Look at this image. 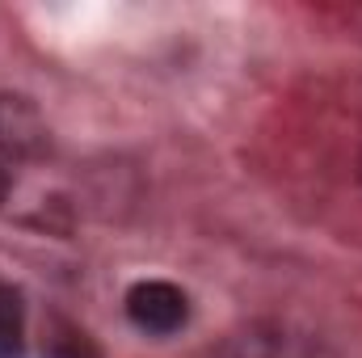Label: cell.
Segmentation results:
<instances>
[{
  "instance_id": "1",
  "label": "cell",
  "mask_w": 362,
  "mask_h": 358,
  "mask_svg": "<svg viewBox=\"0 0 362 358\" xmlns=\"http://www.w3.org/2000/svg\"><path fill=\"white\" fill-rule=\"evenodd\" d=\"M211 358H337L316 333L282 325V321H257L236 329Z\"/></svg>"
},
{
  "instance_id": "2",
  "label": "cell",
  "mask_w": 362,
  "mask_h": 358,
  "mask_svg": "<svg viewBox=\"0 0 362 358\" xmlns=\"http://www.w3.org/2000/svg\"><path fill=\"white\" fill-rule=\"evenodd\" d=\"M127 316H131L135 329L165 337V333H177L181 325H185L189 299H185V291L173 287V282L148 278V282H135V287L127 291Z\"/></svg>"
},
{
  "instance_id": "3",
  "label": "cell",
  "mask_w": 362,
  "mask_h": 358,
  "mask_svg": "<svg viewBox=\"0 0 362 358\" xmlns=\"http://www.w3.org/2000/svg\"><path fill=\"white\" fill-rule=\"evenodd\" d=\"M51 144V131L38 114V105L21 93H0V152L8 156H42Z\"/></svg>"
},
{
  "instance_id": "4",
  "label": "cell",
  "mask_w": 362,
  "mask_h": 358,
  "mask_svg": "<svg viewBox=\"0 0 362 358\" xmlns=\"http://www.w3.org/2000/svg\"><path fill=\"white\" fill-rule=\"evenodd\" d=\"M21 337H25V308H21V291L13 282L0 278V358L21 354Z\"/></svg>"
},
{
  "instance_id": "5",
  "label": "cell",
  "mask_w": 362,
  "mask_h": 358,
  "mask_svg": "<svg viewBox=\"0 0 362 358\" xmlns=\"http://www.w3.org/2000/svg\"><path fill=\"white\" fill-rule=\"evenodd\" d=\"M51 358H101V350L93 346L85 333H59L51 342Z\"/></svg>"
},
{
  "instance_id": "6",
  "label": "cell",
  "mask_w": 362,
  "mask_h": 358,
  "mask_svg": "<svg viewBox=\"0 0 362 358\" xmlns=\"http://www.w3.org/2000/svg\"><path fill=\"white\" fill-rule=\"evenodd\" d=\"M4 194H8V173L0 169V202H4Z\"/></svg>"
}]
</instances>
